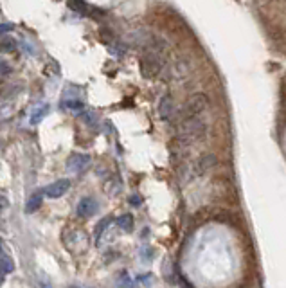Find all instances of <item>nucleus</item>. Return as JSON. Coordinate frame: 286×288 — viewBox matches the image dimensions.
<instances>
[{
    "label": "nucleus",
    "instance_id": "obj_1",
    "mask_svg": "<svg viewBox=\"0 0 286 288\" xmlns=\"http://www.w3.org/2000/svg\"><path fill=\"white\" fill-rule=\"evenodd\" d=\"M209 107V97L206 94H193L191 97H187V101L182 105L178 112H176V121L182 122L187 121V119L198 117Z\"/></svg>",
    "mask_w": 286,
    "mask_h": 288
},
{
    "label": "nucleus",
    "instance_id": "obj_2",
    "mask_svg": "<svg viewBox=\"0 0 286 288\" xmlns=\"http://www.w3.org/2000/svg\"><path fill=\"white\" fill-rule=\"evenodd\" d=\"M206 130H207V125L202 115L187 119V121L178 122V140L180 142H193V140H198L203 137Z\"/></svg>",
    "mask_w": 286,
    "mask_h": 288
},
{
    "label": "nucleus",
    "instance_id": "obj_3",
    "mask_svg": "<svg viewBox=\"0 0 286 288\" xmlns=\"http://www.w3.org/2000/svg\"><path fill=\"white\" fill-rule=\"evenodd\" d=\"M62 240H63L65 249L69 252H72V254H83V252L88 249V243H90L87 233L77 229V227H70V229L63 231Z\"/></svg>",
    "mask_w": 286,
    "mask_h": 288
},
{
    "label": "nucleus",
    "instance_id": "obj_4",
    "mask_svg": "<svg viewBox=\"0 0 286 288\" xmlns=\"http://www.w3.org/2000/svg\"><path fill=\"white\" fill-rule=\"evenodd\" d=\"M99 211V202L94 198V196H83V198L77 202L76 213L79 218H92L95 213Z\"/></svg>",
    "mask_w": 286,
    "mask_h": 288
},
{
    "label": "nucleus",
    "instance_id": "obj_5",
    "mask_svg": "<svg viewBox=\"0 0 286 288\" xmlns=\"http://www.w3.org/2000/svg\"><path fill=\"white\" fill-rule=\"evenodd\" d=\"M88 166H90V155H87V153H72L67 159V170L74 175L83 173Z\"/></svg>",
    "mask_w": 286,
    "mask_h": 288
},
{
    "label": "nucleus",
    "instance_id": "obj_6",
    "mask_svg": "<svg viewBox=\"0 0 286 288\" xmlns=\"http://www.w3.org/2000/svg\"><path fill=\"white\" fill-rule=\"evenodd\" d=\"M69 189H70L69 178H59V180L52 182V184H49L47 188L44 189V195L47 196V198H59V196L65 195Z\"/></svg>",
    "mask_w": 286,
    "mask_h": 288
},
{
    "label": "nucleus",
    "instance_id": "obj_7",
    "mask_svg": "<svg viewBox=\"0 0 286 288\" xmlns=\"http://www.w3.org/2000/svg\"><path fill=\"white\" fill-rule=\"evenodd\" d=\"M158 115H160L162 121H169L171 117H175V101L169 94L160 97V103H158Z\"/></svg>",
    "mask_w": 286,
    "mask_h": 288
},
{
    "label": "nucleus",
    "instance_id": "obj_8",
    "mask_svg": "<svg viewBox=\"0 0 286 288\" xmlns=\"http://www.w3.org/2000/svg\"><path fill=\"white\" fill-rule=\"evenodd\" d=\"M42 202H44V193L42 191L33 193V195L29 196V200H27V203H26V213L27 214L36 213V211L42 207Z\"/></svg>",
    "mask_w": 286,
    "mask_h": 288
},
{
    "label": "nucleus",
    "instance_id": "obj_9",
    "mask_svg": "<svg viewBox=\"0 0 286 288\" xmlns=\"http://www.w3.org/2000/svg\"><path fill=\"white\" fill-rule=\"evenodd\" d=\"M213 164H214V157H213V155L202 157V159H198V160L195 162V173H196V175L203 173V171L209 170V168L213 166Z\"/></svg>",
    "mask_w": 286,
    "mask_h": 288
},
{
    "label": "nucleus",
    "instance_id": "obj_10",
    "mask_svg": "<svg viewBox=\"0 0 286 288\" xmlns=\"http://www.w3.org/2000/svg\"><path fill=\"white\" fill-rule=\"evenodd\" d=\"M47 114H49V105L47 103L38 105V107L33 110V114H31V125H38Z\"/></svg>",
    "mask_w": 286,
    "mask_h": 288
},
{
    "label": "nucleus",
    "instance_id": "obj_11",
    "mask_svg": "<svg viewBox=\"0 0 286 288\" xmlns=\"http://www.w3.org/2000/svg\"><path fill=\"white\" fill-rule=\"evenodd\" d=\"M117 225L121 231H125V233H132L133 231V216L130 213L126 214H121L117 218Z\"/></svg>",
    "mask_w": 286,
    "mask_h": 288
},
{
    "label": "nucleus",
    "instance_id": "obj_12",
    "mask_svg": "<svg viewBox=\"0 0 286 288\" xmlns=\"http://www.w3.org/2000/svg\"><path fill=\"white\" fill-rule=\"evenodd\" d=\"M62 107L65 108V110H70V112H81L85 110V103L79 99H65L62 103Z\"/></svg>",
    "mask_w": 286,
    "mask_h": 288
},
{
    "label": "nucleus",
    "instance_id": "obj_13",
    "mask_svg": "<svg viewBox=\"0 0 286 288\" xmlns=\"http://www.w3.org/2000/svg\"><path fill=\"white\" fill-rule=\"evenodd\" d=\"M108 223H112V216H105L103 220H101L99 223H97V227H95V241L99 243V240H101V236H103V233L105 231L108 229Z\"/></svg>",
    "mask_w": 286,
    "mask_h": 288
},
{
    "label": "nucleus",
    "instance_id": "obj_14",
    "mask_svg": "<svg viewBox=\"0 0 286 288\" xmlns=\"http://www.w3.org/2000/svg\"><path fill=\"white\" fill-rule=\"evenodd\" d=\"M0 270L2 272H13L15 270V263H13V259L9 256L0 254Z\"/></svg>",
    "mask_w": 286,
    "mask_h": 288
},
{
    "label": "nucleus",
    "instance_id": "obj_15",
    "mask_svg": "<svg viewBox=\"0 0 286 288\" xmlns=\"http://www.w3.org/2000/svg\"><path fill=\"white\" fill-rule=\"evenodd\" d=\"M117 288H135V284H133V279L128 274H121L117 281Z\"/></svg>",
    "mask_w": 286,
    "mask_h": 288
},
{
    "label": "nucleus",
    "instance_id": "obj_16",
    "mask_svg": "<svg viewBox=\"0 0 286 288\" xmlns=\"http://www.w3.org/2000/svg\"><path fill=\"white\" fill-rule=\"evenodd\" d=\"M16 42L11 40V38H8V40H2L0 42V51H4V52H13L16 49Z\"/></svg>",
    "mask_w": 286,
    "mask_h": 288
},
{
    "label": "nucleus",
    "instance_id": "obj_17",
    "mask_svg": "<svg viewBox=\"0 0 286 288\" xmlns=\"http://www.w3.org/2000/svg\"><path fill=\"white\" fill-rule=\"evenodd\" d=\"M11 72V67L4 61V59H0V76H8Z\"/></svg>",
    "mask_w": 286,
    "mask_h": 288
},
{
    "label": "nucleus",
    "instance_id": "obj_18",
    "mask_svg": "<svg viewBox=\"0 0 286 288\" xmlns=\"http://www.w3.org/2000/svg\"><path fill=\"white\" fill-rule=\"evenodd\" d=\"M15 29V26L13 24H0V34H4V33H9V31Z\"/></svg>",
    "mask_w": 286,
    "mask_h": 288
},
{
    "label": "nucleus",
    "instance_id": "obj_19",
    "mask_svg": "<svg viewBox=\"0 0 286 288\" xmlns=\"http://www.w3.org/2000/svg\"><path fill=\"white\" fill-rule=\"evenodd\" d=\"M132 205H140V202H142V198H140L139 195H133V196H130V200H128Z\"/></svg>",
    "mask_w": 286,
    "mask_h": 288
},
{
    "label": "nucleus",
    "instance_id": "obj_20",
    "mask_svg": "<svg viewBox=\"0 0 286 288\" xmlns=\"http://www.w3.org/2000/svg\"><path fill=\"white\" fill-rule=\"evenodd\" d=\"M4 283H6V272H2V270H0V286H2Z\"/></svg>",
    "mask_w": 286,
    "mask_h": 288
},
{
    "label": "nucleus",
    "instance_id": "obj_21",
    "mask_svg": "<svg viewBox=\"0 0 286 288\" xmlns=\"http://www.w3.org/2000/svg\"><path fill=\"white\" fill-rule=\"evenodd\" d=\"M0 254H2V238H0Z\"/></svg>",
    "mask_w": 286,
    "mask_h": 288
}]
</instances>
